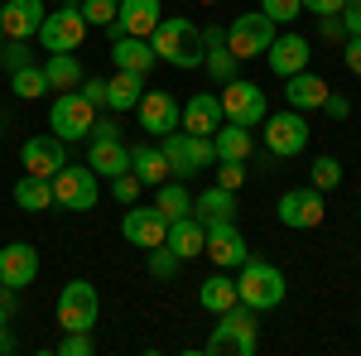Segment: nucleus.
Instances as JSON below:
<instances>
[{"label":"nucleus","instance_id":"nucleus-29","mask_svg":"<svg viewBox=\"0 0 361 356\" xmlns=\"http://www.w3.org/2000/svg\"><path fill=\"white\" fill-rule=\"evenodd\" d=\"M130 173H135L140 183H149V188H159L169 178V159L159 145H140V149H130Z\"/></svg>","mask_w":361,"mask_h":356},{"label":"nucleus","instance_id":"nucleus-17","mask_svg":"<svg viewBox=\"0 0 361 356\" xmlns=\"http://www.w3.org/2000/svg\"><path fill=\"white\" fill-rule=\"evenodd\" d=\"M159 20H164L159 0H116V25H111V39H116V34H135V39H149Z\"/></svg>","mask_w":361,"mask_h":356},{"label":"nucleus","instance_id":"nucleus-21","mask_svg":"<svg viewBox=\"0 0 361 356\" xmlns=\"http://www.w3.org/2000/svg\"><path fill=\"white\" fill-rule=\"evenodd\" d=\"M265 58H270L275 78H294V73L308 68V39L304 34H275V44L265 49Z\"/></svg>","mask_w":361,"mask_h":356},{"label":"nucleus","instance_id":"nucleus-20","mask_svg":"<svg viewBox=\"0 0 361 356\" xmlns=\"http://www.w3.org/2000/svg\"><path fill=\"white\" fill-rule=\"evenodd\" d=\"M44 0H5L0 5V25H5V39H34L39 25H44Z\"/></svg>","mask_w":361,"mask_h":356},{"label":"nucleus","instance_id":"nucleus-31","mask_svg":"<svg viewBox=\"0 0 361 356\" xmlns=\"http://www.w3.org/2000/svg\"><path fill=\"white\" fill-rule=\"evenodd\" d=\"M15 207H20V212H49V207H54V183L39 178V173H25V178L15 183Z\"/></svg>","mask_w":361,"mask_h":356},{"label":"nucleus","instance_id":"nucleus-37","mask_svg":"<svg viewBox=\"0 0 361 356\" xmlns=\"http://www.w3.org/2000/svg\"><path fill=\"white\" fill-rule=\"evenodd\" d=\"M308 178H313V188H318V192H328V188H337V183H342V164H337L333 154H318V159H313V168H308Z\"/></svg>","mask_w":361,"mask_h":356},{"label":"nucleus","instance_id":"nucleus-45","mask_svg":"<svg viewBox=\"0 0 361 356\" xmlns=\"http://www.w3.org/2000/svg\"><path fill=\"white\" fill-rule=\"evenodd\" d=\"M323 111H328L333 121H347V116H352V102H347V97H337V92H328V102H323Z\"/></svg>","mask_w":361,"mask_h":356},{"label":"nucleus","instance_id":"nucleus-22","mask_svg":"<svg viewBox=\"0 0 361 356\" xmlns=\"http://www.w3.org/2000/svg\"><path fill=\"white\" fill-rule=\"evenodd\" d=\"M135 111H140V125H145L149 135H169V130H178V102H173L169 92H145Z\"/></svg>","mask_w":361,"mask_h":356},{"label":"nucleus","instance_id":"nucleus-10","mask_svg":"<svg viewBox=\"0 0 361 356\" xmlns=\"http://www.w3.org/2000/svg\"><path fill=\"white\" fill-rule=\"evenodd\" d=\"M265 125V154H275V159H294V154H304L308 145V121L304 111H279V116H265L260 121Z\"/></svg>","mask_w":361,"mask_h":356},{"label":"nucleus","instance_id":"nucleus-12","mask_svg":"<svg viewBox=\"0 0 361 356\" xmlns=\"http://www.w3.org/2000/svg\"><path fill=\"white\" fill-rule=\"evenodd\" d=\"M275 217L289 231H313V226H323V217H328V202H323L318 188H289L275 202Z\"/></svg>","mask_w":361,"mask_h":356},{"label":"nucleus","instance_id":"nucleus-16","mask_svg":"<svg viewBox=\"0 0 361 356\" xmlns=\"http://www.w3.org/2000/svg\"><path fill=\"white\" fill-rule=\"evenodd\" d=\"M20 164H25V173L54 178L58 168L68 164V140H58V135H34V140H25V149H20Z\"/></svg>","mask_w":361,"mask_h":356},{"label":"nucleus","instance_id":"nucleus-30","mask_svg":"<svg viewBox=\"0 0 361 356\" xmlns=\"http://www.w3.org/2000/svg\"><path fill=\"white\" fill-rule=\"evenodd\" d=\"M154 212H159V217L164 221H178V217H193V192L183 188V178H178V183H159V188H154Z\"/></svg>","mask_w":361,"mask_h":356},{"label":"nucleus","instance_id":"nucleus-33","mask_svg":"<svg viewBox=\"0 0 361 356\" xmlns=\"http://www.w3.org/2000/svg\"><path fill=\"white\" fill-rule=\"evenodd\" d=\"M44 78H49V92H73L82 82V63H78V54H49Z\"/></svg>","mask_w":361,"mask_h":356},{"label":"nucleus","instance_id":"nucleus-51","mask_svg":"<svg viewBox=\"0 0 361 356\" xmlns=\"http://www.w3.org/2000/svg\"><path fill=\"white\" fill-rule=\"evenodd\" d=\"M58 5H63V0H58Z\"/></svg>","mask_w":361,"mask_h":356},{"label":"nucleus","instance_id":"nucleus-9","mask_svg":"<svg viewBox=\"0 0 361 356\" xmlns=\"http://www.w3.org/2000/svg\"><path fill=\"white\" fill-rule=\"evenodd\" d=\"M92 125H97V106L87 102L82 92H78V87H73V92H58L54 111H49V130H54L58 140H87Z\"/></svg>","mask_w":361,"mask_h":356},{"label":"nucleus","instance_id":"nucleus-32","mask_svg":"<svg viewBox=\"0 0 361 356\" xmlns=\"http://www.w3.org/2000/svg\"><path fill=\"white\" fill-rule=\"evenodd\" d=\"M197 303H202L207 313H226L231 303H241V294H236V279H231V274H212V279H202Z\"/></svg>","mask_w":361,"mask_h":356},{"label":"nucleus","instance_id":"nucleus-8","mask_svg":"<svg viewBox=\"0 0 361 356\" xmlns=\"http://www.w3.org/2000/svg\"><path fill=\"white\" fill-rule=\"evenodd\" d=\"M275 44V20L265 15V10H250V15H236L231 29H226V49L236 63H246V58H265V49Z\"/></svg>","mask_w":361,"mask_h":356},{"label":"nucleus","instance_id":"nucleus-49","mask_svg":"<svg viewBox=\"0 0 361 356\" xmlns=\"http://www.w3.org/2000/svg\"><path fill=\"white\" fill-rule=\"evenodd\" d=\"M202 5H222V0H202Z\"/></svg>","mask_w":361,"mask_h":356},{"label":"nucleus","instance_id":"nucleus-19","mask_svg":"<svg viewBox=\"0 0 361 356\" xmlns=\"http://www.w3.org/2000/svg\"><path fill=\"white\" fill-rule=\"evenodd\" d=\"M87 164L97 168V178H116L130 168V149L121 145V135H87Z\"/></svg>","mask_w":361,"mask_h":356},{"label":"nucleus","instance_id":"nucleus-44","mask_svg":"<svg viewBox=\"0 0 361 356\" xmlns=\"http://www.w3.org/2000/svg\"><path fill=\"white\" fill-rule=\"evenodd\" d=\"M342 25H347V39H352V34L361 39V0H347V5H342Z\"/></svg>","mask_w":361,"mask_h":356},{"label":"nucleus","instance_id":"nucleus-14","mask_svg":"<svg viewBox=\"0 0 361 356\" xmlns=\"http://www.w3.org/2000/svg\"><path fill=\"white\" fill-rule=\"evenodd\" d=\"M39 279V250L29 246V241H10V246H0V284L5 289H25Z\"/></svg>","mask_w":361,"mask_h":356},{"label":"nucleus","instance_id":"nucleus-41","mask_svg":"<svg viewBox=\"0 0 361 356\" xmlns=\"http://www.w3.org/2000/svg\"><path fill=\"white\" fill-rule=\"evenodd\" d=\"M58 352H63V356H92V352H97V342H92V332H68V337L58 342Z\"/></svg>","mask_w":361,"mask_h":356},{"label":"nucleus","instance_id":"nucleus-38","mask_svg":"<svg viewBox=\"0 0 361 356\" xmlns=\"http://www.w3.org/2000/svg\"><path fill=\"white\" fill-rule=\"evenodd\" d=\"M78 10H82L87 25H102V29H111V25H116V0H82Z\"/></svg>","mask_w":361,"mask_h":356},{"label":"nucleus","instance_id":"nucleus-11","mask_svg":"<svg viewBox=\"0 0 361 356\" xmlns=\"http://www.w3.org/2000/svg\"><path fill=\"white\" fill-rule=\"evenodd\" d=\"M222 116L231 121V125H246V130H255L265 116H270V106H265V92L255 82H246V78H231V82H222Z\"/></svg>","mask_w":361,"mask_h":356},{"label":"nucleus","instance_id":"nucleus-48","mask_svg":"<svg viewBox=\"0 0 361 356\" xmlns=\"http://www.w3.org/2000/svg\"><path fill=\"white\" fill-rule=\"evenodd\" d=\"M0 352H15V337L5 332V318H0Z\"/></svg>","mask_w":361,"mask_h":356},{"label":"nucleus","instance_id":"nucleus-18","mask_svg":"<svg viewBox=\"0 0 361 356\" xmlns=\"http://www.w3.org/2000/svg\"><path fill=\"white\" fill-rule=\"evenodd\" d=\"M121 236L130 241V246L140 250H149V246H164V236H169V221L154 212V207H130L126 217H121Z\"/></svg>","mask_w":361,"mask_h":356},{"label":"nucleus","instance_id":"nucleus-15","mask_svg":"<svg viewBox=\"0 0 361 356\" xmlns=\"http://www.w3.org/2000/svg\"><path fill=\"white\" fill-rule=\"evenodd\" d=\"M222 121V97H212V92H193L178 106V130H188V135H217Z\"/></svg>","mask_w":361,"mask_h":356},{"label":"nucleus","instance_id":"nucleus-40","mask_svg":"<svg viewBox=\"0 0 361 356\" xmlns=\"http://www.w3.org/2000/svg\"><path fill=\"white\" fill-rule=\"evenodd\" d=\"M217 183L236 192L241 183H246V164H241V159H217Z\"/></svg>","mask_w":361,"mask_h":356},{"label":"nucleus","instance_id":"nucleus-39","mask_svg":"<svg viewBox=\"0 0 361 356\" xmlns=\"http://www.w3.org/2000/svg\"><path fill=\"white\" fill-rule=\"evenodd\" d=\"M260 10H265L275 25H289V20L304 15V0H260Z\"/></svg>","mask_w":361,"mask_h":356},{"label":"nucleus","instance_id":"nucleus-47","mask_svg":"<svg viewBox=\"0 0 361 356\" xmlns=\"http://www.w3.org/2000/svg\"><path fill=\"white\" fill-rule=\"evenodd\" d=\"M342 5H347V0H304L308 15H342Z\"/></svg>","mask_w":361,"mask_h":356},{"label":"nucleus","instance_id":"nucleus-5","mask_svg":"<svg viewBox=\"0 0 361 356\" xmlns=\"http://www.w3.org/2000/svg\"><path fill=\"white\" fill-rule=\"evenodd\" d=\"M54 313H58V328L63 332H92L97 328V313H102L97 284H92V279H68Z\"/></svg>","mask_w":361,"mask_h":356},{"label":"nucleus","instance_id":"nucleus-24","mask_svg":"<svg viewBox=\"0 0 361 356\" xmlns=\"http://www.w3.org/2000/svg\"><path fill=\"white\" fill-rule=\"evenodd\" d=\"M164 246L173 250L178 260H193V255H202V250H207V226H202L197 217H178V221H169Z\"/></svg>","mask_w":361,"mask_h":356},{"label":"nucleus","instance_id":"nucleus-42","mask_svg":"<svg viewBox=\"0 0 361 356\" xmlns=\"http://www.w3.org/2000/svg\"><path fill=\"white\" fill-rule=\"evenodd\" d=\"M140 188H145V183H140V178L130 173V168H126V173H116V178H111V192L121 197V202H135V197H140Z\"/></svg>","mask_w":361,"mask_h":356},{"label":"nucleus","instance_id":"nucleus-1","mask_svg":"<svg viewBox=\"0 0 361 356\" xmlns=\"http://www.w3.org/2000/svg\"><path fill=\"white\" fill-rule=\"evenodd\" d=\"M149 44H154V54L173 63V68H183V73H193L202 68V29L193 20H183V15H164L154 34H149Z\"/></svg>","mask_w":361,"mask_h":356},{"label":"nucleus","instance_id":"nucleus-4","mask_svg":"<svg viewBox=\"0 0 361 356\" xmlns=\"http://www.w3.org/2000/svg\"><path fill=\"white\" fill-rule=\"evenodd\" d=\"M159 149L169 159V178H193L202 168L217 164V149H212V135H188V130H169L159 135Z\"/></svg>","mask_w":361,"mask_h":356},{"label":"nucleus","instance_id":"nucleus-13","mask_svg":"<svg viewBox=\"0 0 361 356\" xmlns=\"http://www.w3.org/2000/svg\"><path fill=\"white\" fill-rule=\"evenodd\" d=\"M202 255H212V265L217 270H241L250 260V246H246V236L236 231V221H212L207 226V250Z\"/></svg>","mask_w":361,"mask_h":356},{"label":"nucleus","instance_id":"nucleus-43","mask_svg":"<svg viewBox=\"0 0 361 356\" xmlns=\"http://www.w3.org/2000/svg\"><path fill=\"white\" fill-rule=\"evenodd\" d=\"M78 92H82L92 106H106V82H102V78H82V82H78Z\"/></svg>","mask_w":361,"mask_h":356},{"label":"nucleus","instance_id":"nucleus-26","mask_svg":"<svg viewBox=\"0 0 361 356\" xmlns=\"http://www.w3.org/2000/svg\"><path fill=\"white\" fill-rule=\"evenodd\" d=\"M193 217L202 221V226H212V221H236V192L222 188V183H212L207 192L193 197Z\"/></svg>","mask_w":361,"mask_h":356},{"label":"nucleus","instance_id":"nucleus-25","mask_svg":"<svg viewBox=\"0 0 361 356\" xmlns=\"http://www.w3.org/2000/svg\"><path fill=\"white\" fill-rule=\"evenodd\" d=\"M284 102L294 111H318L323 102H328V82L318 78V73H294V78H284Z\"/></svg>","mask_w":361,"mask_h":356},{"label":"nucleus","instance_id":"nucleus-46","mask_svg":"<svg viewBox=\"0 0 361 356\" xmlns=\"http://www.w3.org/2000/svg\"><path fill=\"white\" fill-rule=\"evenodd\" d=\"M342 58H347V73H357V78H361V39H357V34L347 39V49H342Z\"/></svg>","mask_w":361,"mask_h":356},{"label":"nucleus","instance_id":"nucleus-2","mask_svg":"<svg viewBox=\"0 0 361 356\" xmlns=\"http://www.w3.org/2000/svg\"><path fill=\"white\" fill-rule=\"evenodd\" d=\"M236 294H241L246 308L270 313V308L284 303L289 284H284V270H279V265H270V260H246V265L236 270Z\"/></svg>","mask_w":361,"mask_h":356},{"label":"nucleus","instance_id":"nucleus-7","mask_svg":"<svg viewBox=\"0 0 361 356\" xmlns=\"http://www.w3.org/2000/svg\"><path fill=\"white\" fill-rule=\"evenodd\" d=\"M49 183H54V207H68V212H92L102 197L92 164H63Z\"/></svg>","mask_w":361,"mask_h":356},{"label":"nucleus","instance_id":"nucleus-23","mask_svg":"<svg viewBox=\"0 0 361 356\" xmlns=\"http://www.w3.org/2000/svg\"><path fill=\"white\" fill-rule=\"evenodd\" d=\"M154 44L149 39H135V34H116L111 39V63L126 68V73H149L154 68Z\"/></svg>","mask_w":361,"mask_h":356},{"label":"nucleus","instance_id":"nucleus-34","mask_svg":"<svg viewBox=\"0 0 361 356\" xmlns=\"http://www.w3.org/2000/svg\"><path fill=\"white\" fill-rule=\"evenodd\" d=\"M10 92H15L20 102H39V97H49V78H44V68L29 63V68H20V73H10Z\"/></svg>","mask_w":361,"mask_h":356},{"label":"nucleus","instance_id":"nucleus-27","mask_svg":"<svg viewBox=\"0 0 361 356\" xmlns=\"http://www.w3.org/2000/svg\"><path fill=\"white\" fill-rule=\"evenodd\" d=\"M140 97H145V73L116 68V78H106V106L111 111H135Z\"/></svg>","mask_w":361,"mask_h":356},{"label":"nucleus","instance_id":"nucleus-3","mask_svg":"<svg viewBox=\"0 0 361 356\" xmlns=\"http://www.w3.org/2000/svg\"><path fill=\"white\" fill-rule=\"evenodd\" d=\"M222 323L212 328V337H207V347L202 352L207 356H255V308H246V303H231L226 313H217Z\"/></svg>","mask_w":361,"mask_h":356},{"label":"nucleus","instance_id":"nucleus-35","mask_svg":"<svg viewBox=\"0 0 361 356\" xmlns=\"http://www.w3.org/2000/svg\"><path fill=\"white\" fill-rule=\"evenodd\" d=\"M178 265H183V260H178V255H173L169 246H149V250H145V270L154 274L159 284H169V279L178 274Z\"/></svg>","mask_w":361,"mask_h":356},{"label":"nucleus","instance_id":"nucleus-50","mask_svg":"<svg viewBox=\"0 0 361 356\" xmlns=\"http://www.w3.org/2000/svg\"><path fill=\"white\" fill-rule=\"evenodd\" d=\"M0 44H5V25H0Z\"/></svg>","mask_w":361,"mask_h":356},{"label":"nucleus","instance_id":"nucleus-36","mask_svg":"<svg viewBox=\"0 0 361 356\" xmlns=\"http://www.w3.org/2000/svg\"><path fill=\"white\" fill-rule=\"evenodd\" d=\"M34 63V54H29V39H5L0 44V73L10 78V73H20V68H29Z\"/></svg>","mask_w":361,"mask_h":356},{"label":"nucleus","instance_id":"nucleus-6","mask_svg":"<svg viewBox=\"0 0 361 356\" xmlns=\"http://www.w3.org/2000/svg\"><path fill=\"white\" fill-rule=\"evenodd\" d=\"M87 20H82V10L73 5V0H63L58 10H49L44 15V25H39V44L49 49V54H78L82 49V39H87Z\"/></svg>","mask_w":361,"mask_h":356},{"label":"nucleus","instance_id":"nucleus-28","mask_svg":"<svg viewBox=\"0 0 361 356\" xmlns=\"http://www.w3.org/2000/svg\"><path fill=\"white\" fill-rule=\"evenodd\" d=\"M212 149H217V159H241V164H246L250 149H255V135H250L246 125L222 121V125H217V135H212Z\"/></svg>","mask_w":361,"mask_h":356}]
</instances>
